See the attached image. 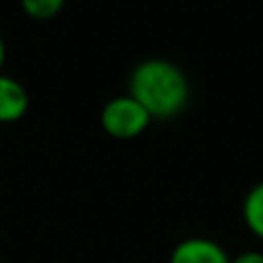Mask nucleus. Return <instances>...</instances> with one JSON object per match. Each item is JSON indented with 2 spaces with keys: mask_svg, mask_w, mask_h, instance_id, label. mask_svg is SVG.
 <instances>
[{
  "mask_svg": "<svg viewBox=\"0 0 263 263\" xmlns=\"http://www.w3.org/2000/svg\"><path fill=\"white\" fill-rule=\"evenodd\" d=\"M129 92L153 120L176 118L190 104L192 86L185 69L166 58H145L129 72Z\"/></svg>",
  "mask_w": 263,
  "mask_h": 263,
  "instance_id": "nucleus-1",
  "label": "nucleus"
},
{
  "mask_svg": "<svg viewBox=\"0 0 263 263\" xmlns=\"http://www.w3.org/2000/svg\"><path fill=\"white\" fill-rule=\"evenodd\" d=\"M153 118L132 95H118L109 100L100 111V125L109 136L120 141H129L141 136Z\"/></svg>",
  "mask_w": 263,
  "mask_h": 263,
  "instance_id": "nucleus-2",
  "label": "nucleus"
},
{
  "mask_svg": "<svg viewBox=\"0 0 263 263\" xmlns=\"http://www.w3.org/2000/svg\"><path fill=\"white\" fill-rule=\"evenodd\" d=\"M168 263H231V256L219 242L194 236L185 238L173 247Z\"/></svg>",
  "mask_w": 263,
  "mask_h": 263,
  "instance_id": "nucleus-3",
  "label": "nucleus"
},
{
  "mask_svg": "<svg viewBox=\"0 0 263 263\" xmlns=\"http://www.w3.org/2000/svg\"><path fill=\"white\" fill-rule=\"evenodd\" d=\"M30 95L14 77L0 72V123H16L28 114Z\"/></svg>",
  "mask_w": 263,
  "mask_h": 263,
  "instance_id": "nucleus-4",
  "label": "nucleus"
},
{
  "mask_svg": "<svg viewBox=\"0 0 263 263\" xmlns=\"http://www.w3.org/2000/svg\"><path fill=\"white\" fill-rule=\"evenodd\" d=\"M242 219L247 229L263 240V180H259L242 201Z\"/></svg>",
  "mask_w": 263,
  "mask_h": 263,
  "instance_id": "nucleus-5",
  "label": "nucleus"
},
{
  "mask_svg": "<svg viewBox=\"0 0 263 263\" xmlns=\"http://www.w3.org/2000/svg\"><path fill=\"white\" fill-rule=\"evenodd\" d=\"M67 0H21V9L32 21H51L63 12Z\"/></svg>",
  "mask_w": 263,
  "mask_h": 263,
  "instance_id": "nucleus-6",
  "label": "nucleus"
},
{
  "mask_svg": "<svg viewBox=\"0 0 263 263\" xmlns=\"http://www.w3.org/2000/svg\"><path fill=\"white\" fill-rule=\"evenodd\" d=\"M231 263H263V252H259V250L240 252V254L233 256Z\"/></svg>",
  "mask_w": 263,
  "mask_h": 263,
  "instance_id": "nucleus-7",
  "label": "nucleus"
},
{
  "mask_svg": "<svg viewBox=\"0 0 263 263\" xmlns=\"http://www.w3.org/2000/svg\"><path fill=\"white\" fill-rule=\"evenodd\" d=\"M5 58H7V49H5V40H3V35H0V72H3Z\"/></svg>",
  "mask_w": 263,
  "mask_h": 263,
  "instance_id": "nucleus-8",
  "label": "nucleus"
}]
</instances>
